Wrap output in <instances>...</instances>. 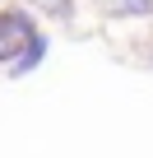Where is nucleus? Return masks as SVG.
<instances>
[{"mask_svg": "<svg viewBox=\"0 0 153 158\" xmlns=\"http://www.w3.org/2000/svg\"><path fill=\"white\" fill-rule=\"evenodd\" d=\"M37 33H42V28H37V19H33L28 5H5V10H0V65H14L19 51H23Z\"/></svg>", "mask_w": 153, "mask_h": 158, "instance_id": "f257e3e1", "label": "nucleus"}, {"mask_svg": "<svg viewBox=\"0 0 153 158\" xmlns=\"http://www.w3.org/2000/svg\"><path fill=\"white\" fill-rule=\"evenodd\" d=\"M46 47H51V42H46V33H37V37H33V42L19 51V60H14V65H5V74H10V79H23V74H33V70L46 60Z\"/></svg>", "mask_w": 153, "mask_h": 158, "instance_id": "f03ea898", "label": "nucleus"}, {"mask_svg": "<svg viewBox=\"0 0 153 158\" xmlns=\"http://www.w3.org/2000/svg\"><path fill=\"white\" fill-rule=\"evenodd\" d=\"M37 5H42L51 19H60V23H70V19H74V0H37Z\"/></svg>", "mask_w": 153, "mask_h": 158, "instance_id": "7ed1b4c3", "label": "nucleus"}]
</instances>
